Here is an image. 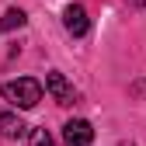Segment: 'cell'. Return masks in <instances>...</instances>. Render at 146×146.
Masks as SVG:
<instances>
[{
  "instance_id": "6da1fadb",
  "label": "cell",
  "mask_w": 146,
  "mask_h": 146,
  "mask_svg": "<svg viewBox=\"0 0 146 146\" xmlns=\"http://www.w3.org/2000/svg\"><path fill=\"white\" fill-rule=\"evenodd\" d=\"M0 94H4V101H11L14 108H35L42 101V84L31 80V77H17V80H7L4 87H0Z\"/></svg>"
},
{
  "instance_id": "7a4b0ae2",
  "label": "cell",
  "mask_w": 146,
  "mask_h": 146,
  "mask_svg": "<svg viewBox=\"0 0 146 146\" xmlns=\"http://www.w3.org/2000/svg\"><path fill=\"white\" fill-rule=\"evenodd\" d=\"M90 139H94V129H90V122L84 118H73L63 125V143L66 146H90Z\"/></svg>"
},
{
  "instance_id": "3957f363",
  "label": "cell",
  "mask_w": 146,
  "mask_h": 146,
  "mask_svg": "<svg viewBox=\"0 0 146 146\" xmlns=\"http://www.w3.org/2000/svg\"><path fill=\"white\" fill-rule=\"evenodd\" d=\"M45 90L52 98H56V104H63V108H70L73 101H77V94H73V87H70V80L63 77V73H49L45 77Z\"/></svg>"
},
{
  "instance_id": "277c9868",
  "label": "cell",
  "mask_w": 146,
  "mask_h": 146,
  "mask_svg": "<svg viewBox=\"0 0 146 146\" xmlns=\"http://www.w3.org/2000/svg\"><path fill=\"white\" fill-rule=\"evenodd\" d=\"M63 25H66V31L73 35V38L87 35V28H90V21H87V11H84L80 4H70V7L63 11Z\"/></svg>"
},
{
  "instance_id": "5b68a950",
  "label": "cell",
  "mask_w": 146,
  "mask_h": 146,
  "mask_svg": "<svg viewBox=\"0 0 146 146\" xmlns=\"http://www.w3.org/2000/svg\"><path fill=\"white\" fill-rule=\"evenodd\" d=\"M0 132H4L7 139H14V136H21V132H25V122L17 118L14 111H4V115H0Z\"/></svg>"
},
{
  "instance_id": "8992f818",
  "label": "cell",
  "mask_w": 146,
  "mask_h": 146,
  "mask_svg": "<svg viewBox=\"0 0 146 146\" xmlns=\"http://www.w3.org/2000/svg\"><path fill=\"white\" fill-rule=\"evenodd\" d=\"M25 11H17V7H11L7 14H4V21H0V31H14V28H25Z\"/></svg>"
},
{
  "instance_id": "52a82bcc",
  "label": "cell",
  "mask_w": 146,
  "mask_h": 146,
  "mask_svg": "<svg viewBox=\"0 0 146 146\" xmlns=\"http://www.w3.org/2000/svg\"><path fill=\"white\" fill-rule=\"evenodd\" d=\"M28 146H56V143H52V136H49L45 129H31V136H28Z\"/></svg>"
},
{
  "instance_id": "ba28073f",
  "label": "cell",
  "mask_w": 146,
  "mask_h": 146,
  "mask_svg": "<svg viewBox=\"0 0 146 146\" xmlns=\"http://www.w3.org/2000/svg\"><path fill=\"white\" fill-rule=\"evenodd\" d=\"M129 7H146V0H129Z\"/></svg>"
}]
</instances>
